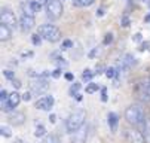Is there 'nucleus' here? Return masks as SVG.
<instances>
[{
	"label": "nucleus",
	"mask_w": 150,
	"mask_h": 143,
	"mask_svg": "<svg viewBox=\"0 0 150 143\" xmlns=\"http://www.w3.org/2000/svg\"><path fill=\"white\" fill-rule=\"evenodd\" d=\"M125 119L132 125H144V122H146L144 110L138 105H131L125 110Z\"/></svg>",
	"instance_id": "f257e3e1"
},
{
	"label": "nucleus",
	"mask_w": 150,
	"mask_h": 143,
	"mask_svg": "<svg viewBox=\"0 0 150 143\" xmlns=\"http://www.w3.org/2000/svg\"><path fill=\"white\" fill-rule=\"evenodd\" d=\"M85 119H86V113L85 110H74L73 113H70V116L66 121V128L69 133H76L79 128L83 127Z\"/></svg>",
	"instance_id": "f03ea898"
},
{
	"label": "nucleus",
	"mask_w": 150,
	"mask_h": 143,
	"mask_svg": "<svg viewBox=\"0 0 150 143\" xmlns=\"http://www.w3.org/2000/svg\"><path fill=\"white\" fill-rule=\"evenodd\" d=\"M39 33L42 34V37H43L45 40H48V42H51V43H55V42H58V40L61 39V31L54 24L40 26L39 27Z\"/></svg>",
	"instance_id": "7ed1b4c3"
},
{
	"label": "nucleus",
	"mask_w": 150,
	"mask_h": 143,
	"mask_svg": "<svg viewBox=\"0 0 150 143\" xmlns=\"http://www.w3.org/2000/svg\"><path fill=\"white\" fill-rule=\"evenodd\" d=\"M62 12H64L62 0H51V2L46 5V16L51 19V21H55V19L61 18Z\"/></svg>",
	"instance_id": "20e7f679"
},
{
	"label": "nucleus",
	"mask_w": 150,
	"mask_h": 143,
	"mask_svg": "<svg viewBox=\"0 0 150 143\" xmlns=\"http://www.w3.org/2000/svg\"><path fill=\"white\" fill-rule=\"evenodd\" d=\"M123 137H125L126 143H147L144 134L141 131L135 130V128H126V130H123Z\"/></svg>",
	"instance_id": "39448f33"
},
{
	"label": "nucleus",
	"mask_w": 150,
	"mask_h": 143,
	"mask_svg": "<svg viewBox=\"0 0 150 143\" xmlns=\"http://www.w3.org/2000/svg\"><path fill=\"white\" fill-rule=\"evenodd\" d=\"M135 94L137 97L141 100V101H150V88H149V80L144 79V80H140L135 87Z\"/></svg>",
	"instance_id": "423d86ee"
},
{
	"label": "nucleus",
	"mask_w": 150,
	"mask_h": 143,
	"mask_svg": "<svg viewBox=\"0 0 150 143\" xmlns=\"http://www.w3.org/2000/svg\"><path fill=\"white\" fill-rule=\"evenodd\" d=\"M49 88V82L45 79V78H37V80L31 84V92L36 94V95H42L45 94Z\"/></svg>",
	"instance_id": "0eeeda50"
},
{
	"label": "nucleus",
	"mask_w": 150,
	"mask_h": 143,
	"mask_svg": "<svg viewBox=\"0 0 150 143\" xmlns=\"http://www.w3.org/2000/svg\"><path fill=\"white\" fill-rule=\"evenodd\" d=\"M135 63H137V60H135V57L132 54H125L120 58V61H119L117 72H126V70H129V69H132V66H135Z\"/></svg>",
	"instance_id": "6e6552de"
},
{
	"label": "nucleus",
	"mask_w": 150,
	"mask_h": 143,
	"mask_svg": "<svg viewBox=\"0 0 150 143\" xmlns=\"http://www.w3.org/2000/svg\"><path fill=\"white\" fill-rule=\"evenodd\" d=\"M0 19H2L3 24L9 26L11 28H12V27L15 28L16 24H19V23L16 21V18H15V14H13L11 9H8V8H3V9H2V15H0Z\"/></svg>",
	"instance_id": "1a4fd4ad"
},
{
	"label": "nucleus",
	"mask_w": 150,
	"mask_h": 143,
	"mask_svg": "<svg viewBox=\"0 0 150 143\" xmlns=\"http://www.w3.org/2000/svg\"><path fill=\"white\" fill-rule=\"evenodd\" d=\"M34 24H36V21H34V16L31 14L24 12L23 15H21V18H19V27H21V30H23L24 33L30 31L34 27Z\"/></svg>",
	"instance_id": "9d476101"
},
{
	"label": "nucleus",
	"mask_w": 150,
	"mask_h": 143,
	"mask_svg": "<svg viewBox=\"0 0 150 143\" xmlns=\"http://www.w3.org/2000/svg\"><path fill=\"white\" fill-rule=\"evenodd\" d=\"M54 103L55 100L52 95H45V97H40L37 101H36V109L39 110H45V112H49L52 107H54Z\"/></svg>",
	"instance_id": "9b49d317"
},
{
	"label": "nucleus",
	"mask_w": 150,
	"mask_h": 143,
	"mask_svg": "<svg viewBox=\"0 0 150 143\" xmlns=\"http://www.w3.org/2000/svg\"><path fill=\"white\" fill-rule=\"evenodd\" d=\"M9 122L12 125H23L24 122H25V115L23 113V112H16V110H13V112H11L9 113Z\"/></svg>",
	"instance_id": "f8f14e48"
},
{
	"label": "nucleus",
	"mask_w": 150,
	"mask_h": 143,
	"mask_svg": "<svg viewBox=\"0 0 150 143\" xmlns=\"http://www.w3.org/2000/svg\"><path fill=\"white\" fill-rule=\"evenodd\" d=\"M86 137H88V130L82 127L76 133H73L71 143H85V142H86Z\"/></svg>",
	"instance_id": "ddd939ff"
},
{
	"label": "nucleus",
	"mask_w": 150,
	"mask_h": 143,
	"mask_svg": "<svg viewBox=\"0 0 150 143\" xmlns=\"http://www.w3.org/2000/svg\"><path fill=\"white\" fill-rule=\"evenodd\" d=\"M107 124H109L112 133H116L117 124H119V116H117L115 112H109V115H107Z\"/></svg>",
	"instance_id": "4468645a"
},
{
	"label": "nucleus",
	"mask_w": 150,
	"mask_h": 143,
	"mask_svg": "<svg viewBox=\"0 0 150 143\" xmlns=\"http://www.w3.org/2000/svg\"><path fill=\"white\" fill-rule=\"evenodd\" d=\"M11 37H12V28L2 23V26H0V40H2V42H6V40H9Z\"/></svg>",
	"instance_id": "2eb2a0df"
},
{
	"label": "nucleus",
	"mask_w": 150,
	"mask_h": 143,
	"mask_svg": "<svg viewBox=\"0 0 150 143\" xmlns=\"http://www.w3.org/2000/svg\"><path fill=\"white\" fill-rule=\"evenodd\" d=\"M23 100V97H21V94L19 92H16V91H13L12 94H9V98L6 100L8 103H9V106L12 107V109H15L18 105H19V101Z\"/></svg>",
	"instance_id": "dca6fc26"
},
{
	"label": "nucleus",
	"mask_w": 150,
	"mask_h": 143,
	"mask_svg": "<svg viewBox=\"0 0 150 143\" xmlns=\"http://www.w3.org/2000/svg\"><path fill=\"white\" fill-rule=\"evenodd\" d=\"M95 2H97V0H74L73 5L76 8H88V6L94 5Z\"/></svg>",
	"instance_id": "f3484780"
},
{
	"label": "nucleus",
	"mask_w": 150,
	"mask_h": 143,
	"mask_svg": "<svg viewBox=\"0 0 150 143\" xmlns=\"http://www.w3.org/2000/svg\"><path fill=\"white\" fill-rule=\"evenodd\" d=\"M28 9H30L31 14H37V12L42 11V3H40V2H36V0H33V2L28 3Z\"/></svg>",
	"instance_id": "a211bd4d"
},
{
	"label": "nucleus",
	"mask_w": 150,
	"mask_h": 143,
	"mask_svg": "<svg viewBox=\"0 0 150 143\" xmlns=\"http://www.w3.org/2000/svg\"><path fill=\"white\" fill-rule=\"evenodd\" d=\"M143 134H144V137H146V142L147 143H150V119H146V122H144V125H143Z\"/></svg>",
	"instance_id": "6ab92c4d"
},
{
	"label": "nucleus",
	"mask_w": 150,
	"mask_h": 143,
	"mask_svg": "<svg viewBox=\"0 0 150 143\" xmlns=\"http://www.w3.org/2000/svg\"><path fill=\"white\" fill-rule=\"evenodd\" d=\"M94 75H95V72H92L91 69H85L83 73H82V79L85 80V82H89V80L94 78Z\"/></svg>",
	"instance_id": "aec40b11"
},
{
	"label": "nucleus",
	"mask_w": 150,
	"mask_h": 143,
	"mask_svg": "<svg viewBox=\"0 0 150 143\" xmlns=\"http://www.w3.org/2000/svg\"><path fill=\"white\" fill-rule=\"evenodd\" d=\"M46 134V128L42 125V124H39V125H36V130H34V136L36 137H42V136H45Z\"/></svg>",
	"instance_id": "412c9836"
},
{
	"label": "nucleus",
	"mask_w": 150,
	"mask_h": 143,
	"mask_svg": "<svg viewBox=\"0 0 150 143\" xmlns=\"http://www.w3.org/2000/svg\"><path fill=\"white\" fill-rule=\"evenodd\" d=\"M43 143H61V140H59L58 136H55V134H49V136L45 137Z\"/></svg>",
	"instance_id": "4be33fe9"
},
{
	"label": "nucleus",
	"mask_w": 150,
	"mask_h": 143,
	"mask_svg": "<svg viewBox=\"0 0 150 143\" xmlns=\"http://www.w3.org/2000/svg\"><path fill=\"white\" fill-rule=\"evenodd\" d=\"M42 39H43V37H42V34H40V33H36V34L31 36V43H33L34 46H39V45L42 43Z\"/></svg>",
	"instance_id": "5701e85b"
},
{
	"label": "nucleus",
	"mask_w": 150,
	"mask_h": 143,
	"mask_svg": "<svg viewBox=\"0 0 150 143\" xmlns=\"http://www.w3.org/2000/svg\"><path fill=\"white\" fill-rule=\"evenodd\" d=\"M0 133H2L3 137H11L12 136L11 127H8V125H2V127H0Z\"/></svg>",
	"instance_id": "b1692460"
},
{
	"label": "nucleus",
	"mask_w": 150,
	"mask_h": 143,
	"mask_svg": "<svg viewBox=\"0 0 150 143\" xmlns=\"http://www.w3.org/2000/svg\"><path fill=\"white\" fill-rule=\"evenodd\" d=\"M80 87H82V85H80L79 82H74V84H73V85L70 87V95H71V97H74V95H76V94L79 92Z\"/></svg>",
	"instance_id": "393cba45"
},
{
	"label": "nucleus",
	"mask_w": 150,
	"mask_h": 143,
	"mask_svg": "<svg viewBox=\"0 0 150 143\" xmlns=\"http://www.w3.org/2000/svg\"><path fill=\"white\" fill-rule=\"evenodd\" d=\"M119 75V72L116 70V69H113V67H109V69H105V76L107 78H115V76H117Z\"/></svg>",
	"instance_id": "a878e982"
},
{
	"label": "nucleus",
	"mask_w": 150,
	"mask_h": 143,
	"mask_svg": "<svg viewBox=\"0 0 150 143\" xmlns=\"http://www.w3.org/2000/svg\"><path fill=\"white\" fill-rule=\"evenodd\" d=\"M98 90H100V87H98L97 84H92V82H91V84L86 87V90H85V91H86L88 94H92V92H97Z\"/></svg>",
	"instance_id": "bb28decb"
},
{
	"label": "nucleus",
	"mask_w": 150,
	"mask_h": 143,
	"mask_svg": "<svg viewBox=\"0 0 150 143\" xmlns=\"http://www.w3.org/2000/svg\"><path fill=\"white\" fill-rule=\"evenodd\" d=\"M55 61H57V66H58L59 69H64V67H67V61L64 60L62 57H58V58H57Z\"/></svg>",
	"instance_id": "cd10ccee"
},
{
	"label": "nucleus",
	"mask_w": 150,
	"mask_h": 143,
	"mask_svg": "<svg viewBox=\"0 0 150 143\" xmlns=\"http://www.w3.org/2000/svg\"><path fill=\"white\" fill-rule=\"evenodd\" d=\"M113 42V34L112 33H107L104 36V40H103V45H110Z\"/></svg>",
	"instance_id": "c85d7f7f"
},
{
	"label": "nucleus",
	"mask_w": 150,
	"mask_h": 143,
	"mask_svg": "<svg viewBox=\"0 0 150 143\" xmlns=\"http://www.w3.org/2000/svg\"><path fill=\"white\" fill-rule=\"evenodd\" d=\"M71 46H73V42H71L70 39H67V40H64V42H62V46H61V49H64V51H66V49H70Z\"/></svg>",
	"instance_id": "c756f323"
},
{
	"label": "nucleus",
	"mask_w": 150,
	"mask_h": 143,
	"mask_svg": "<svg viewBox=\"0 0 150 143\" xmlns=\"http://www.w3.org/2000/svg\"><path fill=\"white\" fill-rule=\"evenodd\" d=\"M3 75H5V78L9 79V80H13V79H15V73H13L12 70H5Z\"/></svg>",
	"instance_id": "7c9ffc66"
},
{
	"label": "nucleus",
	"mask_w": 150,
	"mask_h": 143,
	"mask_svg": "<svg viewBox=\"0 0 150 143\" xmlns=\"http://www.w3.org/2000/svg\"><path fill=\"white\" fill-rule=\"evenodd\" d=\"M31 95H33L31 91H27V92H24V94H21V97H23L24 101H30V100H31Z\"/></svg>",
	"instance_id": "2f4dec72"
},
{
	"label": "nucleus",
	"mask_w": 150,
	"mask_h": 143,
	"mask_svg": "<svg viewBox=\"0 0 150 143\" xmlns=\"http://www.w3.org/2000/svg\"><path fill=\"white\" fill-rule=\"evenodd\" d=\"M138 49L140 51H150V42H143Z\"/></svg>",
	"instance_id": "473e14b6"
},
{
	"label": "nucleus",
	"mask_w": 150,
	"mask_h": 143,
	"mask_svg": "<svg viewBox=\"0 0 150 143\" xmlns=\"http://www.w3.org/2000/svg\"><path fill=\"white\" fill-rule=\"evenodd\" d=\"M120 24H122V27H128V26L131 24L129 18H128V16H122V21H120Z\"/></svg>",
	"instance_id": "72a5a7b5"
},
{
	"label": "nucleus",
	"mask_w": 150,
	"mask_h": 143,
	"mask_svg": "<svg viewBox=\"0 0 150 143\" xmlns=\"http://www.w3.org/2000/svg\"><path fill=\"white\" fill-rule=\"evenodd\" d=\"M8 98H9L8 91H6V90H2V92H0V100H2V101H6Z\"/></svg>",
	"instance_id": "f704fd0d"
},
{
	"label": "nucleus",
	"mask_w": 150,
	"mask_h": 143,
	"mask_svg": "<svg viewBox=\"0 0 150 143\" xmlns=\"http://www.w3.org/2000/svg\"><path fill=\"white\" fill-rule=\"evenodd\" d=\"M61 73H62V70L58 67V69H55V70L52 72V75H51V76H52V78H55V79H58V78L61 76Z\"/></svg>",
	"instance_id": "c9c22d12"
},
{
	"label": "nucleus",
	"mask_w": 150,
	"mask_h": 143,
	"mask_svg": "<svg viewBox=\"0 0 150 143\" xmlns=\"http://www.w3.org/2000/svg\"><path fill=\"white\" fill-rule=\"evenodd\" d=\"M132 40H134V42H141V40H143L141 33H135V34H134V37H132Z\"/></svg>",
	"instance_id": "e433bc0d"
},
{
	"label": "nucleus",
	"mask_w": 150,
	"mask_h": 143,
	"mask_svg": "<svg viewBox=\"0 0 150 143\" xmlns=\"http://www.w3.org/2000/svg\"><path fill=\"white\" fill-rule=\"evenodd\" d=\"M101 100L107 101V88H101Z\"/></svg>",
	"instance_id": "4c0bfd02"
},
{
	"label": "nucleus",
	"mask_w": 150,
	"mask_h": 143,
	"mask_svg": "<svg viewBox=\"0 0 150 143\" xmlns=\"http://www.w3.org/2000/svg\"><path fill=\"white\" fill-rule=\"evenodd\" d=\"M64 78H66V79H67V80H69V82H71V80H73V79H74V75H73V73H70V72H69V73H66V75H64Z\"/></svg>",
	"instance_id": "58836bf2"
},
{
	"label": "nucleus",
	"mask_w": 150,
	"mask_h": 143,
	"mask_svg": "<svg viewBox=\"0 0 150 143\" xmlns=\"http://www.w3.org/2000/svg\"><path fill=\"white\" fill-rule=\"evenodd\" d=\"M12 82V85L15 87V88H21V80H18V79H13V80H11Z\"/></svg>",
	"instance_id": "ea45409f"
},
{
	"label": "nucleus",
	"mask_w": 150,
	"mask_h": 143,
	"mask_svg": "<svg viewBox=\"0 0 150 143\" xmlns=\"http://www.w3.org/2000/svg\"><path fill=\"white\" fill-rule=\"evenodd\" d=\"M95 55H98V49H97V48H94V49L89 52V57H91V58H94Z\"/></svg>",
	"instance_id": "a19ab883"
},
{
	"label": "nucleus",
	"mask_w": 150,
	"mask_h": 143,
	"mask_svg": "<svg viewBox=\"0 0 150 143\" xmlns=\"http://www.w3.org/2000/svg\"><path fill=\"white\" fill-rule=\"evenodd\" d=\"M49 121H51V124H55V122H57V116L54 113H51L49 115Z\"/></svg>",
	"instance_id": "79ce46f5"
},
{
	"label": "nucleus",
	"mask_w": 150,
	"mask_h": 143,
	"mask_svg": "<svg viewBox=\"0 0 150 143\" xmlns=\"http://www.w3.org/2000/svg\"><path fill=\"white\" fill-rule=\"evenodd\" d=\"M103 15H104V8L98 9V12H97V16H103Z\"/></svg>",
	"instance_id": "37998d69"
},
{
	"label": "nucleus",
	"mask_w": 150,
	"mask_h": 143,
	"mask_svg": "<svg viewBox=\"0 0 150 143\" xmlns=\"http://www.w3.org/2000/svg\"><path fill=\"white\" fill-rule=\"evenodd\" d=\"M74 98H76L77 101H80V100H82V94H80V92H77V94L74 95Z\"/></svg>",
	"instance_id": "c03bdc74"
},
{
	"label": "nucleus",
	"mask_w": 150,
	"mask_h": 143,
	"mask_svg": "<svg viewBox=\"0 0 150 143\" xmlns=\"http://www.w3.org/2000/svg\"><path fill=\"white\" fill-rule=\"evenodd\" d=\"M39 2H40L42 5H48V3L51 2V0H39Z\"/></svg>",
	"instance_id": "a18cd8bd"
},
{
	"label": "nucleus",
	"mask_w": 150,
	"mask_h": 143,
	"mask_svg": "<svg viewBox=\"0 0 150 143\" xmlns=\"http://www.w3.org/2000/svg\"><path fill=\"white\" fill-rule=\"evenodd\" d=\"M33 52H23V57H31Z\"/></svg>",
	"instance_id": "49530a36"
},
{
	"label": "nucleus",
	"mask_w": 150,
	"mask_h": 143,
	"mask_svg": "<svg viewBox=\"0 0 150 143\" xmlns=\"http://www.w3.org/2000/svg\"><path fill=\"white\" fill-rule=\"evenodd\" d=\"M144 21H146V23H150V15H147V16L144 18Z\"/></svg>",
	"instance_id": "de8ad7c7"
},
{
	"label": "nucleus",
	"mask_w": 150,
	"mask_h": 143,
	"mask_svg": "<svg viewBox=\"0 0 150 143\" xmlns=\"http://www.w3.org/2000/svg\"><path fill=\"white\" fill-rule=\"evenodd\" d=\"M147 80H149V88H150V78H149V79H147Z\"/></svg>",
	"instance_id": "09e8293b"
},
{
	"label": "nucleus",
	"mask_w": 150,
	"mask_h": 143,
	"mask_svg": "<svg viewBox=\"0 0 150 143\" xmlns=\"http://www.w3.org/2000/svg\"><path fill=\"white\" fill-rule=\"evenodd\" d=\"M141 2H147V0H141Z\"/></svg>",
	"instance_id": "8fccbe9b"
}]
</instances>
